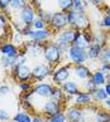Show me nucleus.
<instances>
[{
  "mask_svg": "<svg viewBox=\"0 0 110 122\" xmlns=\"http://www.w3.org/2000/svg\"><path fill=\"white\" fill-rule=\"evenodd\" d=\"M32 26L34 28V30H41V29H46V21L42 20L41 18H35Z\"/></svg>",
  "mask_w": 110,
  "mask_h": 122,
  "instance_id": "obj_29",
  "label": "nucleus"
},
{
  "mask_svg": "<svg viewBox=\"0 0 110 122\" xmlns=\"http://www.w3.org/2000/svg\"><path fill=\"white\" fill-rule=\"evenodd\" d=\"M91 1L95 3V4H99V5H100V4H103V3H104V0H91Z\"/></svg>",
  "mask_w": 110,
  "mask_h": 122,
  "instance_id": "obj_41",
  "label": "nucleus"
},
{
  "mask_svg": "<svg viewBox=\"0 0 110 122\" xmlns=\"http://www.w3.org/2000/svg\"><path fill=\"white\" fill-rule=\"evenodd\" d=\"M13 77L15 78V81H18L19 83L22 82H29L33 79L32 76V69L28 66L22 64V66H14L13 67Z\"/></svg>",
  "mask_w": 110,
  "mask_h": 122,
  "instance_id": "obj_5",
  "label": "nucleus"
},
{
  "mask_svg": "<svg viewBox=\"0 0 110 122\" xmlns=\"http://www.w3.org/2000/svg\"><path fill=\"white\" fill-rule=\"evenodd\" d=\"M93 96V99H95V101H105L106 98H109L108 97V94H106V92H105V89L104 88H101V87H98L95 89V92L91 94Z\"/></svg>",
  "mask_w": 110,
  "mask_h": 122,
  "instance_id": "obj_23",
  "label": "nucleus"
},
{
  "mask_svg": "<svg viewBox=\"0 0 110 122\" xmlns=\"http://www.w3.org/2000/svg\"><path fill=\"white\" fill-rule=\"evenodd\" d=\"M90 79H91V82L94 83L95 87H101L103 84L106 83L105 74L103 73L101 71H96L95 73H93V74H91V77H90Z\"/></svg>",
  "mask_w": 110,
  "mask_h": 122,
  "instance_id": "obj_19",
  "label": "nucleus"
},
{
  "mask_svg": "<svg viewBox=\"0 0 110 122\" xmlns=\"http://www.w3.org/2000/svg\"><path fill=\"white\" fill-rule=\"evenodd\" d=\"M0 53L1 56H19V51L18 48L12 43H5L0 47Z\"/></svg>",
  "mask_w": 110,
  "mask_h": 122,
  "instance_id": "obj_17",
  "label": "nucleus"
},
{
  "mask_svg": "<svg viewBox=\"0 0 110 122\" xmlns=\"http://www.w3.org/2000/svg\"><path fill=\"white\" fill-rule=\"evenodd\" d=\"M62 91L67 96H76V94H79L81 91L79 89V86H77L76 82H73V81H66L65 83H62Z\"/></svg>",
  "mask_w": 110,
  "mask_h": 122,
  "instance_id": "obj_14",
  "label": "nucleus"
},
{
  "mask_svg": "<svg viewBox=\"0 0 110 122\" xmlns=\"http://www.w3.org/2000/svg\"><path fill=\"white\" fill-rule=\"evenodd\" d=\"M52 73V69H51V66H47V64H37L33 69H32V76H33V79L35 81H42L44 78Z\"/></svg>",
  "mask_w": 110,
  "mask_h": 122,
  "instance_id": "obj_9",
  "label": "nucleus"
},
{
  "mask_svg": "<svg viewBox=\"0 0 110 122\" xmlns=\"http://www.w3.org/2000/svg\"><path fill=\"white\" fill-rule=\"evenodd\" d=\"M42 112H43V115L47 117V118L56 116V115L59 113V112H62V110H61V103L56 102V101H53V99L49 98V99H47V101L43 103Z\"/></svg>",
  "mask_w": 110,
  "mask_h": 122,
  "instance_id": "obj_7",
  "label": "nucleus"
},
{
  "mask_svg": "<svg viewBox=\"0 0 110 122\" xmlns=\"http://www.w3.org/2000/svg\"><path fill=\"white\" fill-rule=\"evenodd\" d=\"M10 5V0H0V10L5 11Z\"/></svg>",
  "mask_w": 110,
  "mask_h": 122,
  "instance_id": "obj_34",
  "label": "nucleus"
},
{
  "mask_svg": "<svg viewBox=\"0 0 110 122\" xmlns=\"http://www.w3.org/2000/svg\"><path fill=\"white\" fill-rule=\"evenodd\" d=\"M95 122H110V112L99 110L95 113Z\"/></svg>",
  "mask_w": 110,
  "mask_h": 122,
  "instance_id": "obj_21",
  "label": "nucleus"
},
{
  "mask_svg": "<svg viewBox=\"0 0 110 122\" xmlns=\"http://www.w3.org/2000/svg\"><path fill=\"white\" fill-rule=\"evenodd\" d=\"M43 56L46 58V61L48 62L49 66H56L59 63L62 57V51L57 43H52V44H46L44 46V52Z\"/></svg>",
  "mask_w": 110,
  "mask_h": 122,
  "instance_id": "obj_2",
  "label": "nucleus"
},
{
  "mask_svg": "<svg viewBox=\"0 0 110 122\" xmlns=\"http://www.w3.org/2000/svg\"><path fill=\"white\" fill-rule=\"evenodd\" d=\"M105 15L110 16V6H108V8H106V11H105Z\"/></svg>",
  "mask_w": 110,
  "mask_h": 122,
  "instance_id": "obj_42",
  "label": "nucleus"
},
{
  "mask_svg": "<svg viewBox=\"0 0 110 122\" xmlns=\"http://www.w3.org/2000/svg\"><path fill=\"white\" fill-rule=\"evenodd\" d=\"M17 58L18 56H1L0 58V63H1L3 67L5 68H9V67H14L15 66V62H17Z\"/></svg>",
  "mask_w": 110,
  "mask_h": 122,
  "instance_id": "obj_20",
  "label": "nucleus"
},
{
  "mask_svg": "<svg viewBox=\"0 0 110 122\" xmlns=\"http://www.w3.org/2000/svg\"><path fill=\"white\" fill-rule=\"evenodd\" d=\"M104 49V46L103 44H96V43H93L90 46V48L87 49V58L89 59H96V58L100 57Z\"/></svg>",
  "mask_w": 110,
  "mask_h": 122,
  "instance_id": "obj_16",
  "label": "nucleus"
},
{
  "mask_svg": "<svg viewBox=\"0 0 110 122\" xmlns=\"http://www.w3.org/2000/svg\"><path fill=\"white\" fill-rule=\"evenodd\" d=\"M5 25H6L5 18H4L1 14H0V29H4V28H5Z\"/></svg>",
  "mask_w": 110,
  "mask_h": 122,
  "instance_id": "obj_37",
  "label": "nucleus"
},
{
  "mask_svg": "<svg viewBox=\"0 0 110 122\" xmlns=\"http://www.w3.org/2000/svg\"><path fill=\"white\" fill-rule=\"evenodd\" d=\"M27 0H10V6L12 9H14V10H22L23 8L27 5Z\"/></svg>",
  "mask_w": 110,
  "mask_h": 122,
  "instance_id": "obj_26",
  "label": "nucleus"
},
{
  "mask_svg": "<svg viewBox=\"0 0 110 122\" xmlns=\"http://www.w3.org/2000/svg\"><path fill=\"white\" fill-rule=\"evenodd\" d=\"M58 3V6L62 11H66V10H70L72 9V4H73V0H57Z\"/></svg>",
  "mask_w": 110,
  "mask_h": 122,
  "instance_id": "obj_27",
  "label": "nucleus"
},
{
  "mask_svg": "<svg viewBox=\"0 0 110 122\" xmlns=\"http://www.w3.org/2000/svg\"><path fill=\"white\" fill-rule=\"evenodd\" d=\"M75 33L76 30L73 29H67V30H63L62 33H59L56 38V43L59 46L62 51V54L63 53H67L68 48L72 46V42H73V38H75Z\"/></svg>",
  "mask_w": 110,
  "mask_h": 122,
  "instance_id": "obj_3",
  "label": "nucleus"
},
{
  "mask_svg": "<svg viewBox=\"0 0 110 122\" xmlns=\"http://www.w3.org/2000/svg\"><path fill=\"white\" fill-rule=\"evenodd\" d=\"M30 40H35V42H42L51 37V31L48 29H41V30H32L30 33L27 35Z\"/></svg>",
  "mask_w": 110,
  "mask_h": 122,
  "instance_id": "obj_13",
  "label": "nucleus"
},
{
  "mask_svg": "<svg viewBox=\"0 0 110 122\" xmlns=\"http://www.w3.org/2000/svg\"><path fill=\"white\" fill-rule=\"evenodd\" d=\"M100 62L101 64H110V48H104L101 54H100Z\"/></svg>",
  "mask_w": 110,
  "mask_h": 122,
  "instance_id": "obj_25",
  "label": "nucleus"
},
{
  "mask_svg": "<svg viewBox=\"0 0 110 122\" xmlns=\"http://www.w3.org/2000/svg\"><path fill=\"white\" fill-rule=\"evenodd\" d=\"M19 89L22 92H29L33 89V84L30 82H22V83H19Z\"/></svg>",
  "mask_w": 110,
  "mask_h": 122,
  "instance_id": "obj_31",
  "label": "nucleus"
},
{
  "mask_svg": "<svg viewBox=\"0 0 110 122\" xmlns=\"http://www.w3.org/2000/svg\"><path fill=\"white\" fill-rule=\"evenodd\" d=\"M91 101H93V96L89 92H80L75 97V102L80 106H86L89 103H91Z\"/></svg>",
  "mask_w": 110,
  "mask_h": 122,
  "instance_id": "obj_18",
  "label": "nucleus"
},
{
  "mask_svg": "<svg viewBox=\"0 0 110 122\" xmlns=\"http://www.w3.org/2000/svg\"><path fill=\"white\" fill-rule=\"evenodd\" d=\"M51 99H53V101H56V102L62 103V101L65 99V93H63L62 88H59V87H53Z\"/></svg>",
  "mask_w": 110,
  "mask_h": 122,
  "instance_id": "obj_22",
  "label": "nucleus"
},
{
  "mask_svg": "<svg viewBox=\"0 0 110 122\" xmlns=\"http://www.w3.org/2000/svg\"><path fill=\"white\" fill-rule=\"evenodd\" d=\"M14 40L17 43H22V33H19V31H18V34L14 37Z\"/></svg>",
  "mask_w": 110,
  "mask_h": 122,
  "instance_id": "obj_38",
  "label": "nucleus"
},
{
  "mask_svg": "<svg viewBox=\"0 0 110 122\" xmlns=\"http://www.w3.org/2000/svg\"><path fill=\"white\" fill-rule=\"evenodd\" d=\"M0 87H1V86H0Z\"/></svg>",
  "mask_w": 110,
  "mask_h": 122,
  "instance_id": "obj_43",
  "label": "nucleus"
},
{
  "mask_svg": "<svg viewBox=\"0 0 110 122\" xmlns=\"http://www.w3.org/2000/svg\"><path fill=\"white\" fill-rule=\"evenodd\" d=\"M104 89H105V92H106V94H108V97L110 98V83H106V84H105V87H104Z\"/></svg>",
  "mask_w": 110,
  "mask_h": 122,
  "instance_id": "obj_39",
  "label": "nucleus"
},
{
  "mask_svg": "<svg viewBox=\"0 0 110 122\" xmlns=\"http://www.w3.org/2000/svg\"><path fill=\"white\" fill-rule=\"evenodd\" d=\"M68 77H70V68H68V66L59 67V68H57L56 71L53 72L52 81H53L54 84H59V86H61L62 83H65L66 81L68 79Z\"/></svg>",
  "mask_w": 110,
  "mask_h": 122,
  "instance_id": "obj_11",
  "label": "nucleus"
},
{
  "mask_svg": "<svg viewBox=\"0 0 110 122\" xmlns=\"http://www.w3.org/2000/svg\"><path fill=\"white\" fill-rule=\"evenodd\" d=\"M66 118L68 122H82L84 121V110L77 106L67 108Z\"/></svg>",
  "mask_w": 110,
  "mask_h": 122,
  "instance_id": "obj_12",
  "label": "nucleus"
},
{
  "mask_svg": "<svg viewBox=\"0 0 110 122\" xmlns=\"http://www.w3.org/2000/svg\"><path fill=\"white\" fill-rule=\"evenodd\" d=\"M46 122H67V118H66V115L63 113V112H59L58 115L47 118Z\"/></svg>",
  "mask_w": 110,
  "mask_h": 122,
  "instance_id": "obj_28",
  "label": "nucleus"
},
{
  "mask_svg": "<svg viewBox=\"0 0 110 122\" xmlns=\"http://www.w3.org/2000/svg\"><path fill=\"white\" fill-rule=\"evenodd\" d=\"M67 19L73 30H86L90 26V20L84 11H76L71 9L67 13Z\"/></svg>",
  "mask_w": 110,
  "mask_h": 122,
  "instance_id": "obj_1",
  "label": "nucleus"
},
{
  "mask_svg": "<svg viewBox=\"0 0 110 122\" xmlns=\"http://www.w3.org/2000/svg\"><path fill=\"white\" fill-rule=\"evenodd\" d=\"M52 91H53V86L49 83H38L33 86V89H32V92L35 96H39L42 98H51Z\"/></svg>",
  "mask_w": 110,
  "mask_h": 122,
  "instance_id": "obj_10",
  "label": "nucleus"
},
{
  "mask_svg": "<svg viewBox=\"0 0 110 122\" xmlns=\"http://www.w3.org/2000/svg\"><path fill=\"white\" fill-rule=\"evenodd\" d=\"M48 24L51 25L53 29H56V30L65 29L66 26L68 25L67 14H66V13H63V11L54 13V14H52V18H51V20H49Z\"/></svg>",
  "mask_w": 110,
  "mask_h": 122,
  "instance_id": "obj_8",
  "label": "nucleus"
},
{
  "mask_svg": "<svg viewBox=\"0 0 110 122\" xmlns=\"http://www.w3.org/2000/svg\"><path fill=\"white\" fill-rule=\"evenodd\" d=\"M32 120H33V117L25 112H17V115L13 117L14 122H32Z\"/></svg>",
  "mask_w": 110,
  "mask_h": 122,
  "instance_id": "obj_24",
  "label": "nucleus"
},
{
  "mask_svg": "<svg viewBox=\"0 0 110 122\" xmlns=\"http://www.w3.org/2000/svg\"><path fill=\"white\" fill-rule=\"evenodd\" d=\"M46 120L47 118H44V117H42V116H34L32 122H46Z\"/></svg>",
  "mask_w": 110,
  "mask_h": 122,
  "instance_id": "obj_36",
  "label": "nucleus"
},
{
  "mask_svg": "<svg viewBox=\"0 0 110 122\" xmlns=\"http://www.w3.org/2000/svg\"><path fill=\"white\" fill-rule=\"evenodd\" d=\"M12 92V88L9 86H1L0 87V97H5L8 94H10Z\"/></svg>",
  "mask_w": 110,
  "mask_h": 122,
  "instance_id": "obj_32",
  "label": "nucleus"
},
{
  "mask_svg": "<svg viewBox=\"0 0 110 122\" xmlns=\"http://www.w3.org/2000/svg\"><path fill=\"white\" fill-rule=\"evenodd\" d=\"M100 25H101V26H105V28H110V16L105 15L104 19H103V21L100 23Z\"/></svg>",
  "mask_w": 110,
  "mask_h": 122,
  "instance_id": "obj_35",
  "label": "nucleus"
},
{
  "mask_svg": "<svg viewBox=\"0 0 110 122\" xmlns=\"http://www.w3.org/2000/svg\"><path fill=\"white\" fill-rule=\"evenodd\" d=\"M72 10H76V11H84V1H82V0H73Z\"/></svg>",
  "mask_w": 110,
  "mask_h": 122,
  "instance_id": "obj_30",
  "label": "nucleus"
},
{
  "mask_svg": "<svg viewBox=\"0 0 110 122\" xmlns=\"http://www.w3.org/2000/svg\"><path fill=\"white\" fill-rule=\"evenodd\" d=\"M73 73H75V76L77 77V78H80V79H87V78L91 77L90 69L86 66H84V64L75 66V68H73Z\"/></svg>",
  "mask_w": 110,
  "mask_h": 122,
  "instance_id": "obj_15",
  "label": "nucleus"
},
{
  "mask_svg": "<svg viewBox=\"0 0 110 122\" xmlns=\"http://www.w3.org/2000/svg\"><path fill=\"white\" fill-rule=\"evenodd\" d=\"M35 19V11L30 4H27L19 13V20L24 26H30Z\"/></svg>",
  "mask_w": 110,
  "mask_h": 122,
  "instance_id": "obj_6",
  "label": "nucleus"
},
{
  "mask_svg": "<svg viewBox=\"0 0 110 122\" xmlns=\"http://www.w3.org/2000/svg\"><path fill=\"white\" fill-rule=\"evenodd\" d=\"M9 120H10V115H9V112L0 108V121L4 122V121H9Z\"/></svg>",
  "mask_w": 110,
  "mask_h": 122,
  "instance_id": "obj_33",
  "label": "nucleus"
},
{
  "mask_svg": "<svg viewBox=\"0 0 110 122\" xmlns=\"http://www.w3.org/2000/svg\"><path fill=\"white\" fill-rule=\"evenodd\" d=\"M67 58L70 59L73 64H84V63L87 61V51L85 49H81L79 47L71 46L67 51Z\"/></svg>",
  "mask_w": 110,
  "mask_h": 122,
  "instance_id": "obj_4",
  "label": "nucleus"
},
{
  "mask_svg": "<svg viewBox=\"0 0 110 122\" xmlns=\"http://www.w3.org/2000/svg\"><path fill=\"white\" fill-rule=\"evenodd\" d=\"M104 105L110 110V98H106V99H105V101H104Z\"/></svg>",
  "mask_w": 110,
  "mask_h": 122,
  "instance_id": "obj_40",
  "label": "nucleus"
}]
</instances>
